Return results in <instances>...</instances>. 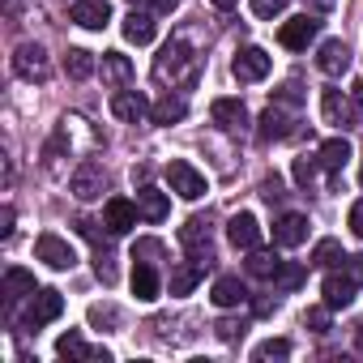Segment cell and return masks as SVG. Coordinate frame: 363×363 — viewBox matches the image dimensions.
Here are the masks:
<instances>
[{
  "instance_id": "cell-1",
  "label": "cell",
  "mask_w": 363,
  "mask_h": 363,
  "mask_svg": "<svg viewBox=\"0 0 363 363\" xmlns=\"http://www.w3.org/2000/svg\"><path fill=\"white\" fill-rule=\"evenodd\" d=\"M197 73H201V56H193V48L184 39H171L154 60V77L171 82V86H193Z\"/></svg>"
},
{
  "instance_id": "cell-2",
  "label": "cell",
  "mask_w": 363,
  "mask_h": 363,
  "mask_svg": "<svg viewBox=\"0 0 363 363\" xmlns=\"http://www.w3.org/2000/svg\"><path fill=\"white\" fill-rule=\"evenodd\" d=\"M179 244L189 248V261H197L201 269L214 265V240H210V218H189L184 227H179Z\"/></svg>"
},
{
  "instance_id": "cell-3",
  "label": "cell",
  "mask_w": 363,
  "mask_h": 363,
  "mask_svg": "<svg viewBox=\"0 0 363 363\" xmlns=\"http://www.w3.org/2000/svg\"><path fill=\"white\" fill-rule=\"evenodd\" d=\"M167 184H171V193H179L184 201H201L206 197V175L193 162H184V158L167 162Z\"/></svg>"
},
{
  "instance_id": "cell-4",
  "label": "cell",
  "mask_w": 363,
  "mask_h": 363,
  "mask_svg": "<svg viewBox=\"0 0 363 363\" xmlns=\"http://www.w3.org/2000/svg\"><path fill=\"white\" fill-rule=\"evenodd\" d=\"M13 73L26 77V82H48L52 77V60H48V52L39 43H22L13 52Z\"/></svg>"
},
{
  "instance_id": "cell-5",
  "label": "cell",
  "mask_w": 363,
  "mask_h": 363,
  "mask_svg": "<svg viewBox=\"0 0 363 363\" xmlns=\"http://www.w3.org/2000/svg\"><path fill=\"white\" fill-rule=\"evenodd\" d=\"M316 35H320V22H316V18H308V13H299V18L282 22L278 43H282L286 52H303L308 43H316Z\"/></svg>"
},
{
  "instance_id": "cell-6",
  "label": "cell",
  "mask_w": 363,
  "mask_h": 363,
  "mask_svg": "<svg viewBox=\"0 0 363 363\" xmlns=\"http://www.w3.org/2000/svg\"><path fill=\"white\" fill-rule=\"evenodd\" d=\"M269 65H274V60H269L265 48H244V52L231 60V73H235V82L248 86V82H265V77H269Z\"/></svg>"
},
{
  "instance_id": "cell-7",
  "label": "cell",
  "mask_w": 363,
  "mask_h": 363,
  "mask_svg": "<svg viewBox=\"0 0 363 363\" xmlns=\"http://www.w3.org/2000/svg\"><path fill=\"white\" fill-rule=\"evenodd\" d=\"M103 189H107V171H103L94 158H86V162L73 171V197H77V201H94V197H103Z\"/></svg>"
},
{
  "instance_id": "cell-8",
  "label": "cell",
  "mask_w": 363,
  "mask_h": 363,
  "mask_svg": "<svg viewBox=\"0 0 363 363\" xmlns=\"http://www.w3.org/2000/svg\"><path fill=\"white\" fill-rule=\"evenodd\" d=\"M137 218H141L137 201H128V197H107V206H103V223H107L111 235H128V231L137 227Z\"/></svg>"
},
{
  "instance_id": "cell-9",
  "label": "cell",
  "mask_w": 363,
  "mask_h": 363,
  "mask_svg": "<svg viewBox=\"0 0 363 363\" xmlns=\"http://www.w3.org/2000/svg\"><path fill=\"white\" fill-rule=\"evenodd\" d=\"M60 312H65V295L52 291V286H43V291H35V299H30V308H26V325L39 329V325H48V320H56Z\"/></svg>"
},
{
  "instance_id": "cell-10",
  "label": "cell",
  "mask_w": 363,
  "mask_h": 363,
  "mask_svg": "<svg viewBox=\"0 0 363 363\" xmlns=\"http://www.w3.org/2000/svg\"><path fill=\"white\" fill-rule=\"evenodd\" d=\"M210 120L223 128V133H244L248 128V107L240 99H214L210 103Z\"/></svg>"
},
{
  "instance_id": "cell-11",
  "label": "cell",
  "mask_w": 363,
  "mask_h": 363,
  "mask_svg": "<svg viewBox=\"0 0 363 363\" xmlns=\"http://www.w3.org/2000/svg\"><path fill=\"white\" fill-rule=\"evenodd\" d=\"M35 257H39L43 265H52V269H73V265H77L73 248H69V244H65L60 235H52V231L35 240Z\"/></svg>"
},
{
  "instance_id": "cell-12",
  "label": "cell",
  "mask_w": 363,
  "mask_h": 363,
  "mask_svg": "<svg viewBox=\"0 0 363 363\" xmlns=\"http://www.w3.org/2000/svg\"><path fill=\"white\" fill-rule=\"evenodd\" d=\"M316 69H320L325 77H342V73L350 69V48H346L342 39H325V43L316 48Z\"/></svg>"
},
{
  "instance_id": "cell-13",
  "label": "cell",
  "mask_w": 363,
  "mask_h": 363,
  "mask_svg": "<svg viewBox=\"0 0 363 363\" xmlns=\"http://www.w3.org/2000/svg\"><path fill=\"white\" fill-rule=\"evenodd\" d=\"M227 240L235 244V248H244V252H252V248H261V223H257V214H235L231 223H227Z\"/></svg>"
},
{
  "instance_id": "cell-14",
  "label": "cell",
  "mask_w": 363,
  "mask_h": 363,
  "mask_svg": "<svg viewBox=\"0 0 363 363\" xmlns=\"http://www.w3.org/2000/svg\"><path fill=\"white\" fill-rule=\"evenodd\" d=\"M354 286H359V282H354L342 265H337V269H329V274H325V282H320V291H325V303H329V308H346V303L354 299Z\"/></svg>"
},
{
  "instance_id": "cell-15",
  "label": "cell",
  "mask_w": 363,
  "mask_h": 363,
  "mask_svg": "<svg viewBox=\"0 0 363 363\" xmlns=\"http://www.w3.org/2000/svg\"><path fill=\"white\" fill-rule=\"evenodd\" d=\"M69 22H77L86 30H103L111 22V5L107 0H77V5L69 9Z\"/></svg>"
},
{
  "instance_id": "cell-16",
  "label": "cell",
  "mask_w": 363,
  "mask_h": 363,
  "mask_svg": "<svg viewBox=\"0 0 363 363\" xmlns=\"http://www.w3.org/2000/svg\"><path fill=\"white\" fill-rule=\"evenodd\" d=\"M257 124H261V128H257V137H261V141H286V137L295 133V128H291L295 120H291V116L282 111V103H274V107H265Z\"/></svg>"
},
{
  "instance_id": "cell-17",
  "label": "cell",
  "mask_w": 363,
  "mask_h": 363,
  "mask_svg": "<svg viewBox=\"0 0 363 363\" xmlns=\"http://www.w3.org/2000/svg\"><path fill=\"white\" fill-rule=\"evenodd\" d=\"M133 295L141 303H154L162 295V278H158V269L150 261H133Z\"/></svg>"
},
{
  "instance_id": "cell-18",
  "label": "cell",
  "mask_w": 363,
  "mask_h": 363,
  "mask_svg": "<svg viewBox=\"0 0 363 363\" xmlns=\"http://www.w3.org/2000/svg\"><path fill=\"white\" fill-rule=\"evenodd\" d=\"M303 240H308V218L303 214H282L274 223V244L278 248H299Z\"/></svg>"
},
{
  "instance_id": "cell-19",
  "label": "cell",
  "mask_w": 363,
  "mask_h": 363,
  "mask_svg": "<svg viewBox=\"0 0 363 363\" xmlns=\"http://www.w3.org/2000/svg\"><path fill=\"white\" fill-rule=\"evenodd\" d=\"M154 35H158V22H154V13H145V9H133V13L124 18V39H128V43L145 48V43H154Z\"/></svg>"
},
{
  "instance_id": "cell-20",
  "label": "cell",
  "mask_w": 363,
  "mask_h": 363,
  "mask_svg": "<svg viewBox=\"0 0 363 363\" xmlns=\"http://www.w3.org/2000/svg\"><path fill=\"white\" fill-rule=\"evenodd\" d=\"M111 111H116L120 120L137 124L141 116H150V103H145V94H137V90H116V94H111Z\"/></svg>"
},
{
  "instance_id": "cell-21",
  "label": "cell",
  "mask_w": 363,
  "mask_h": 363,
  "mask_svg": "<svg viewBox=\"0 0 363 363\" xmlns=\"http://www.w3.org/2000/svg\"><path fill=\"white\" fill-rule=\"evenodd\" d=\"M320 116H325V124H333V128H350V120H354V116H350V103H346L342 90H333V86L320 94Z\"/></svg>"
},
{
  "instance_id": "cell-22",
  "label": "cell",
  "mask_w": 363,
  "mask_h": 363,
  "mask_svg": "<svg viewBox=\"0 0 363 363\" xmlns=\"http://www.w3.org/2000/svg\"><path fill=\"white\" fill-rule=\"evenodd\" d=\"M210 299L218 303V308H240L244 299H248V286L235 278V274H223L218 282H214V291H210Z\"/></svg>"
},
{
  "instance_id": "cell-23",
  "label": "cell",
  "mask_w": 363,
  "mask_h": 363,
  "mask_svg": "<svg viewBox=\"0 0 363 363\" xmlns=\"http://www.w3.org/2000/svg\"><path fill=\"white\" fill-rule=\"evenodd\" d=\"M0 295H5V303H18L22 295H35V274L30 269H5V282H0Z\"/></svg>"
},
{
  "instance_id": "cell-24",
  "label": "cell",
  "mask_w": 363,
  "mask_h": 363,
  "mask_svg": "<svg viewBox=\"0 0 363 363\" xmlns=\"http://www.w3.org/2000/svg\"><path fill=\"white\" fill-rule=\"evenodd\" d=\"M137 210H141V218L145 223H162L167 214H171V201H167V193H158V189H141L137 193Z\"/></svg>"
},
{
  "instance_id": "cell-25",
  "label": "cell",
  "mask_w": 363,
  "mask_h": 363,
  "mask_svg": "<svg viewBox=\"0 0 363 363\" xmlns=\"http://www.w3.org/2000/svg\"><path fill=\"white\" fill-rule=\"evenodd\" d=\"M56 354L60 359H103V363H111V354L107 350H90L86 342H82V333H60V342H56Z\"/></svg>"
},
{
  "instance_id": "cell-26",
  "label": "cell",
  "mask_w": 363,
  "mask_h": 363,
  "mask_svg": "<svg viewBox=\"0 0 363 363\" xmlns=\"http://www.w3.org/2000/svg\"><path fill=\"white\" fill-rule=\"evenodd\" d=\"M184 116H189V103L179 99V94H171V90L150 107V120H154V124H179Z\"/></svg>"
},
{
  "instance_id": "cell-27",
  "label": "cell",
  "mask_w": 363,
  "mask_h": 363,
  "mask_svg": "<svg viewBox=\"0 0 363 363\" xmlns=\"http://www.w3.org/2000/svg\"><path fill=\"white\" fill-rule=\"evenodd\" d=\"M103 82L107 86H128L133 82V60L128 56H120V52H103Z\"/></svg>"
},
{
  "instance_id": "cell-28",
  "label": "cell",
  "mask_w": 363,
  "mask_h": 363,
  "mask_svg": "<svg viewBox=\"0 0 363 363\" xmlns=\"http://www.w3.org/2000/svg\"><path fill=\"white\" fill-rule=\"evenodd\" d=\"M316 158H320V167H325L329 175H337V171L350 162V141H346V137H329V141L320 145V154H316Z\"/></svg>"
},
{
  "instance_id": "cell-29",
  "label": "cell",
  "mask_w": 363,
  "mask_h": 363,
  "mask_svg": "<svg viewBox=\"0 0 363 363\" xmlns=\"http://www.w3.org/2000/svg\"><path fill=\"white\" fill-rule=\"evenodd\" d=\"M201 274H206V269H201L197 261L175 265V269H171V295H175V299H179V295H193V286L201 282Z\"/></svg>"
},
{
  "instance_id": "cell-30",
  "label": "cell",
  "mask_w": 363,
  "mask_h": 363,
  "mask_svg": "<svg viewBox=\"0 0 363 363\" xmlns=\"http://www.w3.org/2000/svg\"><path fill=\"white\" fill-rule=\"evenodd\" d=\"M65 73H69L73 82H86V77L94 73V56H90L86 48H69V52H65Z\"/></svg>"
},
{
  "instance_id": "cell-31",
  "label": "cell",
  "mask_w": 363,
  "mask_h": 363,
  "mask_svg": "<svg viewBox=\"0 0 363 363\" xmlns=\"http://www.w3.org/2000/svg\"><path fill=\"white\" fill-rule=\"evenodd\" d=\"M244 265H248V274H252V278H274V274L282 269V261H278V252H265V248H252Z\"/></svg>"
},
{
  "instance_id": "cell-32",
  "label": "cell",
  "mask_w": 363,
  "mask_h": 363,
  "mask_svg": "<svg viewBox=\"0 0 363 363\" xmlns=\"http://www.w3.org/2000/svg\"><path fill=\"white\" fill-rule=\"evenodd\" d=\"M342 244L337 240H320L316 248H312V265H320V269H329V265H342Z\"/></svg>"
},
{
  "instance_id": "cell-33",
  "label": "cell",
  "mask_w": 363,
  "mask_h": 363,
  "mask_svg": "<svg viewBox=\"0 0 363 363\" xmlns=\"http://www.w3.org/2000/svg\"><path fill=\"white\" fill-rule=\"evenodd\" d=\"M94 274H99V282H103V286H116V257H111V248H107V244H99V248H94Z\"/></svg>"
},
{
  "instance_id": "cell-34",
  "label": "cell",
  "mask_w": 363,
  "mask_h": 363,
  "mask_svg": "<svg viewBox=\"0 0 363 363\" xmlns=\"http://www.w3.org/2000/svg\"><path fill=\"white\" fill-rule=\"evenodd\" d=\"M303 278H308L303 265H286L282 261V269L274 274V291H295V286H303Z\"/></svg>"
},
{
  "instance_id": "cell-35",
  "label": "cell",
  "mask_w": 363,
  "mask_h": 363,
  "mask_svg": "<svg viewBox=\"0 0 363 363\" xmlns=\"http://www.w3.org/2000/svg\"><path fill=\"white\" fill-rule=\"evenodd\" d=\"M316 162H320V158H308V154H303V158H295V167H291V175H295V184H299L303 193H308V189L316 184Z\"/></svg>"
},
{
  "instance_id": "cell-36",
  "label": "cell",
  "mask_w": 363,
  "mask_h": 363,
  "mask_svg": "<svg viewBox=\"0 0 363 363\" xmlns=\"http://www.w3.org/2000/svg\"><path fill=\"white\" fill-rule=\"evenodd\" d=\"M214 333H218L223 342H240V337L248 333V320H244V316H223V320L214 325Z\"/></svg>"
},
{
  "instance_id": "cell-37",
  "label": "cell",
  "mask_w": 363,
  "mask_h": 363,
  "mask_svg": "<svg viewBox=\"0 0 363 363\" xmlns=\"http://www.w3.org/2000/svg\"><path fill=\"white\" fill-rule=\"evenodd\" d=\"M286 354H291V342H286V337H269V342H261V346L252 350L257 363H265V359H286Z\"/></svg>"
},
{
  "instance_id": "cell-38",
  "label": "cell",
  "mask_w": 363,
  "mask_h": 363,
  "mask_svg": "<svg viewBox=\"0 0 363 363\" xmlns=\"http://www.w3.org/2000/svg\"><path fill=\"white\" fill-rule=\"evenodd\" d=\"M158 257H162V244H158V240H137V244H133V261H150V265H154Z\"/></svg>"
},
{
  "instance_id": "cell-39",
  "label": "cell",
  "mask_w": 363,
  "mask_h": 363,
  "mask_svg": "<svg viewBox=\"0 0 363 363\" xmlns=\"http://www.w3.org/2000/svg\"><path fill=\"white\" fill-rule=\"evenodd\" d=\"M329 312H333L329 303H325V308H308V316H303V325H308L312 333H329Z\"/></svg>"
},
{
  "instance_id": "cell-40",
  "label": "cell",
  "mask_w": 363,
  "mask_h": 363,
  "mask_svg": "<svg viewBox=\"0 0 363 363\" xmlns=\"http://www.w3.org/2000/svg\"><path fill=\"white\" fill-rule=\"evenodd\" d=\"M261 197H265V201H282V197H286V193H282V175H265V179H261Z\"/></svg>"
},
{
  "instance_id": "cell-41",
  "label": "cell",
  "mask_w": 363,
  "mask_h": 363,
  "mask_svg": "<svg viewBox=\"0 0 363 363\" xmlns=\"http://www.w3.org/2000/svg\"><path fill=\"white\" fill-rule=\"evenodd\" d=\"M286 9V0H252V13L257 18H278Z\"/></svg>"
},
{
  "instance_id": "cell-42",
  "label": "cell",
  "mask_w": 363,
  "mask_h": 363,
  "mask_svg": "<svg viewBox=\"0 0 363 363\" xmlns=\"http://www.w3.org/2000/svg\"><path fill=\"white\" fill-rule=\"evenodd\" d=\"M299 99H303V94H299V86H295V82H286V86L278 90V99H274V103H282V107H299Z\"/></svg>"
},
{
  "instance_id": "cell-43",
  "label": "cell",
  "mask_w": 363,
  "mask_h": 363,
  "mask_svg": "<svg viewBox=\"0 0 363 363\" xmlns=\"http://www.w3.org/2000/svg\"><path fill=\"white\" fill-rule=\"evenodd\" d=\"M90 320H94V325H116V320H120V312L99 303V308H90Z\"/></svg>"
},
{
  "instance_id": "cell-44",
  "label": "cell",
  "mask_w": 363,
  "mask_h": 363,
  "mask_svg": "<svg viewBox=\"0 0 363 363\" xmlns=\"http://www.w3.org/2000/svg\"><path fill=\"white\" fill-rule=\"evenodd\" d=\"M77 231H82V235H86V240H90L94 248L103 244V235H99V223H90V218H77Z\"/></svg>"
},
{
  "instance_id": "cell-45",
  "label": "cell",
  "mask_w": 363,
  "mask_h": 363,
  "mask_svg": "<svg viewBox=\"0 0 363 363\" xmlns=\"http://www.w3.org/2000/svg\"><path fill=\"white\" fill-rule=\"evenodd\" d=\"M342 269H346V274L363 286V257H342Z\"/></svg>"
},
{
  "instance_id": "cell-46",
  "label": "cell",
  "mask_w": 363,
  "mask_h": 363,
  "mask_svg": "<svg viewBox=\"0 0 363 363\" xmlns=\"http://www.w3.org/2000/svg\"><path fill=\"white\" fill-rule=\"evenodd\" d=\"M13 218H18V214H13V206L0 210V240H9V235H13Z\"/></svg>"
},
{
  "instance_id": "cell-47",
  "label": "cell",
  "mask_w": 363,
  "mask_h": 363,
  "mask_svg": "<svg viewBox=\"0 0 363 363\" xmlns=\"http://www.w3.org/2000/svg\"><path fill=\"white\" fill-rule=\"evenodd\" d=\"M274 308H278V291H274V295H261V299L252 303V312H257V316H269Z\"/></svg>"
},
{
  "instance_id": "cell-48",
  "label": "cell",
  "mask_w": 363,
  "mask_h": 363,
  "mask_svg": "<svg viewBox=\"0 0 363 363\" xmlns=\"http://www.w3.org/2000/svg\"><path fill=\"white\" fill-rule=\"evenodd\" d=\"M350 231L363 240V201H354V210H350Z\"/></svg>"
},
{
  "instance_id": "cell-49",
  "label": "cell",
  "mask_w": 363,
  "mask_h": 363,
  "mask_svg": "<svg viewBox=\"0 0 363 363\" xmlns=\"http://www.w3.org/2000/svg\"><path fill=\"white\" fill-rule=\"evenodd\" d=\"M210 5H214V9H235L240 0H210Z\"/></svg>"
},
{
  "instance_id": "cell-50",
  "label": "cell",
  "mask_w": 363,
  "mask_h": 363,
  "mask_svg": "<svg viewBox=\"0 0 363 363\" xmlns=\"http://www.w3.org/2000/svg\"><path fill=\"white\" fill-rule=\"evenodd\" d=\"M354 107L363 111V82H354Z\"/></svg>"
},
{
  "instance_id": "cell-51",
  "label": "cell",
  "mask_w": 363,
  "mask_h": 363,
  "mask_svg": "<svg viewBox=\"0 0 363 363\" xmlns=\"http://www.w3.org/2000/svg\"><path fill=\"white\" fill-rule=\"evenodd\" d=\"M316 5H320V9H329V5H333V0H316Z\"/></svg>"
},
{
  "instance_id": "cell-52",
  "label": "cell",
  "mask_w": 363,
  "mask_h": 363,
  "mask_svg": "<svg viewBox=\"0 0 363 363\" xmlns=\"http://www.w3.org/2000/svg\"><path fill=\"white\" fill-rule=\"evenodd\" d=\"M359 184H363V167H359Z\"/></svg>"
}]
</instances>
